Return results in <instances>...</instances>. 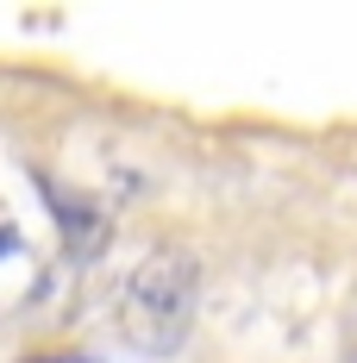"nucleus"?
<instances>
[{
    "mask_svg": "<svg viewBox=\"0 0 357 363\" xmlns=\"http://www.w3.org/2000/svg\"><path fill=\"white\" fill-rule=\"evenodd\" d=\"M194 301H201V263L188 251H150L119 294V332L150 357H170L194 326Z\"/></svg>",
    "mask_w": 357,
    "mask_h": 363,
    "instance_id": "f257e3e1",
    "label": "nucleus"
}]
</instances>
